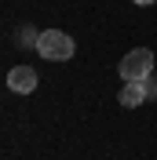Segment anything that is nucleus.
<instances>
[{
    "instance_id": "obj_1",
    "label": "nucleus",
    "mask_w": 157,
    "mask_h": 160,
    "mask_svg": "<svg viewBox=\"0 0 157 160\" xmlns=\"http://www.w3.org/2000/svg\"><path fill=\"white\" fill-rule=\"evenodd\" d=\"M37 51L48 62H66V58H73V37L62 29H44L37 40Z\"/></svg>"
},
{
    "instance_id": "obj_4",
    "label": "nucleus",
    "mask_w": 157,
    "mask_h": 160,
    "mask_svg": "<svg viewBox=\"0 0 157 160\" xmlns=\"http://www.w3.org/2000/svg\"><path fill=\"white\" fill-rule=\"evenodd\" d=\"M146 98H150L146 80H124V88H121V95H117V102L124 109H135V106H143Z\"/></svg>"
},
{
    "instance_id": "obj_3",
    "label": "nucleus",
    "mask_w": 157,
    "mask_h": 160,
    "mask_svg": "<svg viewBox=\"0 0 157 160\" xmlns=\"http://www.w3.org/2000/svg\"><path fill=\"white\" fill-rule=\"evenodd\" d=\"M8 88L15 91V95L37 91V69H33V66H15V69L8 73Z\"/></svg>"
},
{
    "instance_id": "obj_5",
    "label": "nucleus",
    "mask_w": 157,
    "mask_h": 160,
    "mask_svg": "<svg viewBox=\"0 0 157 160\" xmlns=\"http://www.w3.org/2000/svg\"><path fill=\"white\" fill-rule=\"evenodd\" d=\"M37 40H40V33L33 29V26H22L19 29V44L22 48H37Z\"/></svg>"
},
{
    "instance_id": "obj_2",
    "label": "nucleus",
    "mask_w": 157,
    "mask_h": 160,
    "mask_svg": "<svg viewBox=\"0 0 157 160\" xmlns=\"http://www.w3.org/2000/svg\"><path fill=\"white\" fill-rule=\"evenodd\" d=\"M121 77L124 80H150V73H154V51L150 48H135L128 51L124 58H121Z\"/></svg>"
},
{
    "instance_id": "obj_6",
    "label": "nucleus",
    "mask_w": 157,
    "mask_h": 160,
    "mask_svg": "<svg viewBox=\"0 0 157 160\" xmlns=\"http://www.w3.org/2000/svg\"><path fill=\"white\" fill-rule=\"evenodd\" d=\"M135 4H154V0H135Z\"/></svg>"
}]
</instances>
